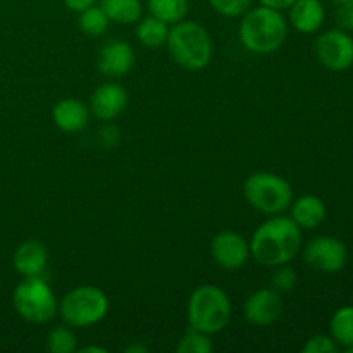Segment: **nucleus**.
Instances as JSON below:
<instances>
[{"mask_svg":"<svg viewBox=\"0 0 353 353\" xmlns=\"http://www.w3.org/2000/svg\"><path fill=\"white\" fill-rule=\"evenodd\" d=\"M302 247V233L292 217L274 216L255 230L250 241V254L268 268L288 264Z\"/></svg>","mask_w":353,"mask_h":353,"instance_id":"f257e3e1","label":"nucleus"},{"mask_svg":"<svg viewBox=\"0 0 353 353\" xmlns=\"http://www.w3.org/2000/svg\"><path fill=\"white\" fill-rule=\"evenodd\" d=\"M288 24L279 10L271 7H257L247 10L240 23V40L247 50L254 54H272L285 43Z\"/></svg>","mask_w":353,"mask_h":353,"instance_id":"f03ea898","label":"nucleus"},{"mask_svg":"<svg viewBox=\"0 0 353 353\" xmlns=\"http://www.w3.org/2000/svg\"><path fill=\"white\" fill-rule=\"evenodd\" d=\"M169 55L179 68L186 71H200L212 59V40L202 24L195 21H179L169 30Z\"/></svg>","mask_w":353,"mask_h":353,"instance_id":"7ed1b4c3","label":"nucleus"},{"mask_svg":"<svg viewBox=\"0 0 353 353\" xmlns=\"http://www.w3.org/2000/svg\"><path fill=\"white\" fill-rule=\"evenodd\" d=\"M188 321L193 330L205 334L223 331L231 321V302L226 293L214 285H202L188 302Z\"/></svg>","mask_w":353,"mask_h":353,"instance_id":"20e7f679","label":"nucleus"},{"mask_svg":"<svg viewBox=\"0 0 353 353\" xmlns=\"http://www.w3.org/2000/svg\"><path fill=\"white\" fill-rule=\"evenodd\" d=\"M245 199L255 210L268 216L283 214L293 200V192L285 178L272 172H254L245 181Z\"/></svg>","mask_w":353,"mask_h":353,"instance_id":"39448f33","label":"nucleus"},{"mask_svg":"<svg viewBox=\"0 0 353 353\" xmlns=\"http://www.w3.org/2000/svg\"><path fill=\"white\" fill-rule=\"evenodd\" d=\"M12 305L19 317L33 324L48 323L57 312V300L54 292L40 276L24 278L14 288Z\"/></svg>","mask_w":353,"mask_h":353,"instance_id":"423d86ee","label":"nucleus"},{"mask_svg":"<svg viewBox=\"0 0 353 353\" xmlns=\"http://www.w3.org/2000/svg\"><path fill=\"white\" fill-rule=\"evenodd\" d=\"M59 312L69 326L88 327L100 323L107 316L109 299L95 286H78L62 299Z\"/></svg>","mask_w":353,"mask_h":353,"instance_id":"0eeeda50","label":"nucleus"},{"mask_svg":"<svg viewBox=\"0 0 353 353\" xmlns=\"http://www.w3.org/2000/svg\"><path fill=\"white\" fill-rule=\"evenodd\" d=\"M303 259L312 269L321 272H338L345 268L348 259L343 241L333 236H317L307 243Z\"/></svg>","mask_w":353,"mask_h":353,"instance_id":"6e6552de","label":"nucleus"},{"mask_svg":"<svg viewBox=\"0 0 353 353\" xmlns=\"http://www.w3.org/2000/svg\"><path fill=\"white\" fill-rule=\"evenodd\" d=\"M316 55L330 71H345L353 64V40L345 31H326L317 38Z\"/></svg>","mask_w":353,"mask_h":353,"instance_id":"1a4fd4ad","label":"nucleus"},{"mask_svg":"<svg viewBox=\"0 0 353 353\" xmlns=\"http://www.w3.org/2000/svg\"><path fill=\"white\" fill-rule=\"evenodd\" d=\"M210 255L219 268L226 271H236L248 261L250 245L234 231H221L212 238Z\"/></svg>","mask_w":353,"mask_h":353,"instance_id":"9d476101","label":"nucleus"},{"mask_svg":"<svg viewBox=\"0 0 353 353\" xmlns=\"http://www.w3.org/2000/svg\"><path fill=\"white\" fill-rule=\"evenodd\" d=\"M245 317L255 326H269L281 317L285 310L281 295L274 288L257 290L245 302Z\"/></svg>","mask_w":353,"mask_h":353,"instance_id":"9b49d317","label":"nucleus"},{"mask_svg":"<svg viewBox=\"0 0 353 353\" xmlns=\"http://www.w3.org/2000/svg\"><path fill=\"white\" fill-rule=\"evenodd\" d=\"M128 107V93L117 83H103L93 92L90 109L100 121H112Z\"/></svg>","mask_w":353,"mask_h":353,"instance_id":"f8f14e48","label":"nucleus"},{"mask_svg":"<svg viewBox=\"0 0 353 353\" xmlns=\"http://www.w3.org/2000/svg\"><path fill=\"white\" fill-rule=\"evenodd\" d=\"M134 65V52L126 41H109L103 45L97 57V68L103 76L121 78L128 74Z\"/></svg>","mask_w":353,"mask_h":353,"instance_id":"ddd939ff","label":"nucleus"},{"mask_svg":"<svg viewBox=\"0 0 353 353\" xmlns=\"http://www.w3.org/2000/svg\"><path fill=\"white\" fill-rule=\"evenodd\" d=\"M48 252L43 243L37 240H28L16 248L12 255V265L17 274L23 278H34L41 276L47 269Z\"/></svg>","mask_w":353,"mask_h":353,"instance_id":"4468645a","label":"nucleus"},{"mask_svg":"<svg viewBox=\"0 0 353 353\" xmlns=\"http://www.w3.org/2000/svg\"><path fill=\"white\" fill-rule=\"evenodd\" d=\"M52 117L55 126L64 133H78L88 124L90 110L81 100L62 99L54 105Z\"/></svg>","mask_w":353,"mask_h":353,"instance_id":"2eb2a0df","label":"nucleus"},{"mask_svg":"<svg viewBox=\"0 0 353 353\" xmlns=\"http://www.w3.org/2000/svg\"><path fill=\"white\" fill-rule=\"evenodd\" d=\"M324 16L319 0H295L290 6V23L300 33H316L323 26Z\"/></svg>","mask_w":353,"mask_h":353,"instance_id":"dca6fc26","label":"nucleus"},{"mask_svg":"<svg viewBox=\"0 0 353 353\" xmlns=\"http://www.w3.org/2000/svg\"><path fill=\"white\" fill-rule=\"evenodd\" d=\"M292 219L303 230H314L326 219V205L319 196L303 195L292 207Z\"/></svg>","mask_w":353,"mask_h":353,"instance_id":"f3484780","label":"nucleus"},{"mask_svg":"<svg viewBox=\"0 0 353 353\" xmlns=\"http://www.w3.org/2000/svg\"><path fill=\"white\" fill-rule=\"evenodd\" d=\"M100 7L114 23L133 24L141 17L140 0H100Z\"/></svg>","mask_w":353,"mask_h":353,"instance_id":"a211bd4d","label":"nucleus"},{"mask_svg":"<svg viewBox=\"0 0 353 353\" xmlns=\"http://www.w3.org/2000/svg\"><path fill=\"white\" fill-rule=\"evenodd\" d=\"M169 34V28L164 21L150 16L145 17L137 26V38L143 47L159 48L165 43Z\"/></svg>","mask_w":353,"mask_h":353,"instance_id":"6ab92c4d","label":"nucleus"},{"mask_svg":"<svg viewBox=\"0 0 353 353\" xmlns=\"http://www.w3.org/2000/svg\"><path fill=\"white\" fill-rule=\"evenodd\" d=\"M147 3L152 16L165 24L179 23L188 12V0H147Z\"/></svg>","mask_w":353,"mask_h":353,"instance_id":"aec40b11","label":"nucleus"},{"mask_svg":"<svg viewBox=\"0 0 353 353\" xmlns=\"http://www.w3.org/2000/svg\"><path fill=\"white\" fill-rule=\"evenodd\" d=\"M79 30L86 34V37H100L107 31L109 26V17L103 12L102 7H88V9L79 12Z\"/></svg>","mask_w":353,"mask_h":353,"instance_id":"412c9836","label":"nucleus"},{"mask_svg":"<svg viewBox=\"0 0 353 353\" xmlns=\"http://www.w3.org/2000/svg\"><path fill=\"white\" fill-rule=\"evenodd\" d=\"M331 334L343 347L353 345V307H341L331 319Z\"/></svg>","mask_w":353,"mask_h":353,"instance_id":"4be33fe9","label":"nucleus"},{"mask_svg":"<svg viewBox=\"0 0 353 353\" xmlns=\"http://www.w3.org/2000/svg\"><path fill=\"white\" fill-rule=\"evenodd\" d=\"M78 347L76 336L71 330L57 326L47 334V350L52 353H72Z\"/></svg>","mask_w":353,"mask_h":353,"instance_id":"5701e85b","label":"nucleus"},{"mask_svg":"<svg viewBox=\"0 0 353 353\" xmlns=\"http://www.w3.org/2000/svg\"><path fill=\"white\" fill-rule=\"evenodd\" d=\"M178 353H210L212 352V343L209 340V334L202 333L199 330H190L185 336L179 340Z\"/></svg>","mask_w":353,"mask_h":353,"instance_id":"b1692460","label":"nucleus"},{"mask_svg":"<svg viewBox=\"0 0 353 353\" xmlns=\"http://www.w3.org/2000/svg\"><path fill=\"white\" fill-rule=\"evenodd\" d=\"M296 281H299V276H296L295 269L290 268L288 264L278 265V269H276L274 274H272L271 278L272 288L279 293L292 292V290L295 288Z\"/></svg>","mask_w":353,"mask_h":353,"instance_id":"393cba45","label":"nucleus"},{"mask_svg":"<svg viewBox=\"0 0 353 353\" xmlns=\"http://www.w3.org/2000/svg\"><path fill=\"white\" fill-rule=\"evenodd\" d=\"M209 2L212 9L219 12L221 16L238 17L247 12L252 0H209Z\"/></svg>","mask_w":353,"mask_h":353,"instance_id":"a878e982","label":"nucleus"},{"mask_svg":"<svg viewBox=\"0 0 353 353\" xmlns=\"http://www.w3.org/2000/svg\"><path fill=\"white\" fill-rule=\"evenodd\" d=\"M338 347L334 345V341L331 338L323 336V334H317L312 336L303 347V353H336Z\"/></svg>","mask_w":353,"mask_h":353,"instance_id":"bb28decb","label":"nucleus"},{"mask_svg":"<svg viewBox=\"0 0 353 353\" xmlns=\"http://www.w3.org/2000/svg\"><path fill=\"white\" fill-rule=\"evenodd\" d=\"M336 23L341 30H353V0L340 3L336 10Z\"/></svg>","mask_w":353,"mask_h":353,"instance_id":"cd10ccee","label":"nucleus"},{"mask_svg":"<svg viewBox=\"0 0 353 353\" xmlns=\"http://www.w3.org/2000/svg\"><path fill=\"white\" fill-rule=\"evenodd\" d=\"M117 140H119V133L114 126H107L100 131V141L103 147H112Z\"/></svg>","mask_w":353,"mask_h":353,"instance_id":"c85d7f7f","label":"nucleus"},{"mask_svg":"<svg viewBox=\"0 0 353 353\" xmlns=\"http://www.w3.org/2000/svg\"><path fill=\"white\" fill-rule=\"evenodd\" d=\"M62 2L65 3V7H68V9L74 10V12H81V10L95 6L97 0H62Z\"/></svg>","mask_w":353,"mask_h":353,"instance_id":"c756f323","label":"nucleus"},{"mask_svg":"<svg viewBox=\"0 0 353 353\" xmlns=\"http://www.w3.org/2000/svg\"><path fill=\"white\" fill-rule=\"evenodd\" d=\"M293 2H295V0H261L262 6L271 7V9H276V10L288 9Z\"/></svg>","mask_w":353,"mask_h":353,"instance_id":"7c9ffc66","label":"nucleus"},{"mask_svg":"<svg viewBox=\"0 0 353 353\" xmlns=\"http://www.w3.org/2000/svg\"><path fill=\"white\" fill-rule=\"evenodd\" d=\"M81 353H107L105 348L102 347H85V348H79Z\"/></svg>","mask_w":353,"mask_h":353,"instance_id":"2f4dec72","label":"nucleus"},{"mask_svg":"<svg viewBox=\"0 0 353 353\" xmlns=\"http://www.w3.org/2000/svg\"><path fill=\"white\" fill-rule=\"evenodd\" d=\"M133 352L145 353V352H147V348H145V347H134V345H133V347H128L126 348V353H133Z\"/></svg>","mask_w":353,"mask_h":353,"instance_id":"473e14b6","label":"nucleus"},{"mask_svg":"<svg viewBox=\"0 0 353 353\" xmlns=\"http://www.w3.org/2000/svg\"><path fill=\"white\" fill-rule=\"evenodd\" d=\"M345 352H347V353H353V345H350V347H345Z\"/></svg>","mask_w":353,"mask_h":353,"instance_id":"72a5a7b5","label":"nucleus"},{"mask_svg":"<svg viewBox=\"0 0 353 353\" xmlns=\"http://www.w3.org/2000/svg\"><path fill=\"white\" fill-rule=\"evenodd\" d=\"M334 2H338V3H341V2H348V0H334Z\"/></svg>","mask_w":353,"mask_h":353,"instance_id":"f704fd0d","label":"nucleus"}]
</instances>
